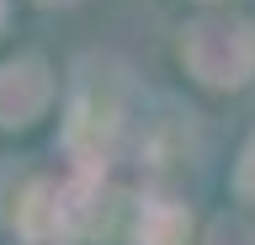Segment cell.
Masks as SVG:
<instances>
[{"label": "cell", "mask_w": 255, "mask_h": 245, "mask_svg": "<svg viewBox=\"0 0 255 245\" xmlns=\"http://www.w3.org/2000/svg\"><path fill=\"white\" fill-rule=\"evenodd\" d=\"M53 101V75L37 53H16L0 64V128H32Z\"/></svg>", "instance_id": "7a4b0ae2"}, {"label": "cell", "mask_w": 255, "mask_h": 245, "mask_svg": "<svg viewBox=\"0 0 255 245\" xmlns=\"http://www.w3.org/2000/svg\"><path fill=\"white\" fill-rule=\"evenodd\" d=\"M234 187H239L245 203H255V139L245 144V155H239V165H234Z\"/></svg>", "instance_id": "5b68a950"}, {"label": "cell", "mask_w": 255, "mask_h": 245, "mask_svg": "<svg viewBox=\"0 0 255 245\" xmlns=\"http://www.w3.org/2000/svg\"><path fill=\"white\" fill-rule=\"evenodd\" d=\"M207 245H255V229L245 219H213L207 224Z\"/></svg>", "instance_id": "277c9868"}, {"label": "cell", "mask_w": 255, "mask_h": 245, "mask_svg": "<svg viewBox=\"0 0 255 245\" xmlns=\"http://www.w3.org/2000/svg\"><path fill=\"white\" fill-rule=\"evenodd\" d=\"M181 59L202 85L213 91H239L255 75V27L239 16H202L186 27Z\"/></svg>", "instance_id": "6da1fadb"}, {"label": "cell", "mask_w": 255, "mask_h": 245, "mask_svg": "<svg viewBox=\"0 0 255 245\" xmlns=\"http://www.w3.org/2000/svg\"><path fill=\"white\" fill-rule=\"evenodd\" d=\"M191 235V213L170 197H149L138 213V245H186Z\"/></svg>", "instance_id": "3957f363"}]
</instances>
